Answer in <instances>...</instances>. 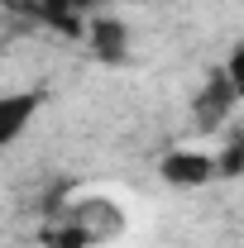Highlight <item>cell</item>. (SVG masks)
Masks as SVG:
<instances>
[{
  "label": "cell",
  "mask_w": 244,
  "mask_h": 248,
  "mask_svg": "<svg viewBox=\"0 0 244 248\" xmlns=\"http://www.w3.org/2000/svg\"><path fill=\"white\" fill-rule=\"evenodd\" d=\"M240 86H244V77H240V53L230 58V67H220L211 77V86L196 95V105H192V115H196V129H220V124L235 115V105H240Z\"/></svg>",
  "instance_id": "cell-1"
},
{
  "label": "cell",
  "mask_w": 244,
  "mask_h": 248,
  "mask_svg": "<svg viewBox=\"0 0 244 248\" xmlns=\"http://www.w3.org/2000/svg\"><path fill=\"white\" fill-rule=\"evenodd\" d=\"M62 224L82 229L87 244H105V239H115L124 229V215H120V205L105 201V196H82V201H72V210L62 215Z\"/></svg>",
  "instance_id": "cell-2"
},
{
  "label": "cell",
  "mask_w": 244,
  "mask_h": 248,
  "mask_svg": "<svg viewBox=\"0 0 244 248\" xmlns=\"http://www.w3.org/2000/svg\"><path fill=\"white\" fill-rule=\"evenodd\" d=\"M158 172H163L168 186H182V191L206 186V182L220 177V172H215V153H206V148H173V153L158 162Z\"/></svg>",
  "instance_id": "cell-3"
},
{
  "label": "cell",
  "mask_w": 244,
  "mask_h": 248,
  "mask_svg": "<svg viewBox=\"0 0 244 248\" xmlns=\"http://www.w3.org/2000/svg\"><path fill=\"white\" fill-rule=\"evenodd\" d=\"M38 110H43V91H10V95H0V148L15 143V139L38 120Z\"/></svg>",
  "instance_id": "cell-4"
},
{
  "label": "cell",
  "mask_w": 244,
  "mask_h": 248,
  "mask_svg": "<svg viewBox=\"0 0 244 248\" xmlns=\"http://www.w3.org/2000/svg\"><path fill=\"white\" fill-rule=\"evenodd\" d=\"M87 38H91V53L101 62H124L129 58V29H124L120 19H110V15H96Z\"/></svg>",
  "instance_id": "cell-5"
},
{
  "label": "cell",
  "mask_w": 244,
  "mask_h": 248,
  "mask_svg": "<svg viewBox=\"0 0 244 248\" xmlns=\"http://www.w3.org/2000/svg\"><path fill=\"white\" fill-rule=\"evenodd\" d=\"M10 10H19V15H43V0H5Z\"/></svg>",
  "instance_id": "cell-6"
}]
</instances>
